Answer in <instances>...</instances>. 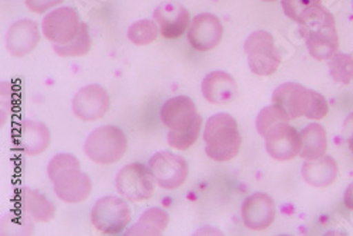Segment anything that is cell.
Wrapping results in <instances>:
<instances>
[{"label":"cell","instance_id":"cell-1","mask_svg":"<svg viewBox=\"0 0 353 236\" xmlns=\"http://www.w3.org/2000/svg\"><path fill=\"white\" fill-rule=\"evenodd\" d=\"M160 117L168 129L167 141L172 149L184 152L196 143L202 128V116L191 98L179 95L167 99L161 106Z\"/></svg>","mask_w":353,"mask_h":236},{"label":"cell","instance_id":"cell-2","mask_svg":"<svg viewBox=\"0 0 353 236\" xmlns=\"http://www.w3.org/2000/svg\"><path fill=\"white\" fill-rule=\"evenodd\" d=\"M272 102L285 113L288 121L299 119L303 116L319 121L323 119L330 110L325 97L296 82H285L276 88Z\"/></svg>","mask_w":353,"mask_h":236},{"label":"cell","instance_id":"cell-3","mask_svg":"<svg viewBox=\"0 0 353 236\" xmlns=\"http://www.w3.org/2000/svg\"><path fill=\"white\" fill-rule=\"evenodd\" d=\"M205 153L215 161H229L239 155L242 136L238 122L229 113L212 115L203 130Z\"/></svg>","mask_w":353,"mask_h":236},{"label":"cell","instance_id":"cell-4","mask_svg":"<svg viewBox=\"0 0 353 236\" xmlns=\"http://www.w3.org/2000/svg\"><path fill=\"white\" fill-rule=\"evenodd\" d=\"M301 30L305 37L307 48L315 60H331L332 55L338 51L339 39L335 17L323 6L301 26Z\"/></svg>","mask_w":353,"mask_h":236},{"label":"cell","instance_id":"cell-5","mask_svg":"<svg viewBox=\"0 0 353 236\" xmlns=\"http://www.w3.org/2000/svg\"><path fill=\"white\" fill-rule=\"evenodd\" d=\"M129 149L126 133L117 126H101L88 135L83 150L88 159L97 164L110 166L121 161Z\"/></svg>","mask_w":353,"mask_h":236},{"label":"cell","instance_id":"cell-6","mask_svg":"<svg viewBox=\"0 0 353 236\" xmlns=\"http://www.w3.org/2000/svg\"><path fill=\"white\" fill-rule=\"evenodd\" d=\"M132 221V208L126 198L116 195L99 198L91 211V222L103 235H119Z\"/></svg>","mask_w":353,"mask_h":236},{"label":"cell","instance_id":"cell-7","mask_svg":"<svg viewBox=\"0 0 353 236\" xmlns=\"http://www.w3.org/2000/svg\"><path fill=\"white\" fill-rule=\"evenodd\" d=\"M156 179L143 163H130L122 167L114 179L117 193L132 202H141L154 195Z\"/></svg>","mask_w":353,"mask_h":236},{"label":"cell","instance_id":"cell-8","mask_svg":"<svg viewBox=\"0 0 353 236\" xmlns=\"http://www.w3.org/2000/svg\"><path fill=\"white\" fill-rule=\"evenodd\" d=\"M245 51L253 74L269 77L279 70L281 57L277 52L274 37L269 32L257 30L252 33L245 43Z\"/></svg>","mask_w":353,"mask_h":236},{"label":"cell","instance_id":"cell-9","mask_svg":"<svg viewBox=\"0 0 353 236\" xmlns=\"http://www.w3.org/2000/svg\"><path fill=\"white\" fill-rule=\"evenodd\" d=\"M157 184L164 190H175L181 187L188 179V163L184 157L168 150L154 153L149 160Z\"/></svg>","mask_w":353,"mask_h":236},{"label":"cell","instance_id":"cell-10","mask_svg":"<svg viewBox=\"0 0 353 236\" xmlns=\"http://www.w3.org/2000/svg\"><path fill=\"white\" fill-rule=\"evenodd\" d=\"M81 24L77 9L58 8L44 16L41 30L48 41L54 44H67L78 36Z\"/></svg>","mask_w":353,"mask_h":236},{"label":"cell","instance_id":"cell-11","mask_svg":"<svg viewBox=\"0 0 353 236\" xmlns=\"http://www.w3.org/2000/svg\"><path fill=\"white\" fill-rule=\"evenodd\" d=\"M110 108V97L103 86L98 83L86 85L75 94L72 99V112L83 122L102 119Z\"/></svg>","mask_w":353,"mask_h":236},{"label":"cell","instance_id":"cell-12","mask_svg":"<svg viewBox=\"0 0 353 236\" xmlns=\"http://www.w3.org/2000/svg\"><path fill=\"white\" fill-rule=\"evenodd\" d=\"M266 139V150L274 160L288 161L300 156L301 152V135L288 125V122H279L264 135Z\"/></svg>","mask_w":353,"mask_h":236},{"label":"cell","instance_id":"cell-13","mask_svg":"<svg viewBox=\"0 0 353 236\" xmlns=\"http://www.w3.org/2000/svg\"><path fill=\"white\" fill-rule=\"evenodd\" d=\"M223 37V26L218 16L201 13L195 16L188 27V41L196 51H211Z\"/></svg>","mask_w":353,"mask_h":236},{"label":"cell","instance_id":"cell-14","mask_svg":"<svg viewBox=\"0 0 353 236\" xmlns=\"http://www.w3.org/2000/svg\"><path fill=\"white\" fill-rule=\"evenodd\" d=\"M242 219L252 230H264L276 219V202L266 193H254L242 204Z\"/></svg>","mask_w":353,"mask_h":236},{"label":"cell","instance_id":"cell-15","mask_svg":"<svg viewBox=\"0 0 353 236\" xmlns=\"http://www.w3.org/2000/svg\"><path fill=\"white\" fill-rule=\"evenodd\" d=\"M153 19L159 26L161 37L167 40L181 37L191 24L188 9L175 2H164L159 5L153 13Z\"/></svg>","mask_w":353,"mask_h":236},{"label":"cell","instance_id":"cell-16","mask_svg":"<svg viewBox=\"0 0 353 236\" xmlns=\"http://www.w3.org/2000/svg\"><path fill=\"white\" fill-rule=\"evenodd\" d=\"M17 150L27 156H39L51 144L50 129L39 121H23L19 124L14 135Z\"/></svg>","mask_w":353,"mask_h":236},{"label":"cell","instance_id":"cell-17","mask_svg":"<svg viewBox=\"0 0 353 236\" xmlns=\"http://www.w3.org/2000/svg\"><path fill=\"white\" fill-rule=\"evenodd\" d=\"M40 41L39 24L30 19H21L14 21L6 35L8 51L16 57L21 58L30 54Z\"/></svg>","mask_w":353,"mask_h":236},{"label":"cell","instance_id":"cell-18","mask_svg":"<svg viewBox=\"0 0 353 236\" xmlns=\"http://www.w3.org/2000/svg\"><path fill=\"white\" fill-rule=\"evenodd\" d=\"M202 95L210 104L223 105L236 98L239 90L234 78L225 71H214L202 81Z\"/></svg>","mask_w":353,"mask_h":236},{"label":"cell","instance_id":"cell-19","mask_svg":"<svg viewBox=\"0 0 353 236\" xmlns=\"http://www.w3.org/2000/svg\"><path fill=\"white\" fill-rule=\"evenodd\" d=\"M19 208L24 215L37 222H50L55 217L54 204L33 188H21L17 194Z\"/></svg>","mask_w":353,"mask_h":236},{"label":"cell","instance_id":"cell-20","mask_svg":"<svg viewBox=\"0 0 353 236\" xmlns=\"http://www.w3.org/2000/svg\"><path fill=\"white\" fill-rule=\"evenodd\" d=\"M338 175L336 161L327 156L316 160H307L303 166L304 180L312 187H328L331 186Z\"/></svg>","mask_w":353,"mask_h":236},{"label":"cell","instance_id":"cell-21","mask_svg":"<svg viewBox=\"0 0 353 236\" xmlns=\"http://www.w3.org/2000/svg\"><path fill=\"white\" fill-rule=\"evenodd\" d=\"M301 152L304 160H316L325 155L328 149L327 132L319 124H311L301 132Z\"/></svg>","mask_w":353,"mask_h":236},{"label":"cell","instance_id":"cell-22","mask_svg":"<svg viewBox=\"0 0 353 236\" xmlns=\"http://www.w3.org/2000/svg\"><path fill=\"white\" fill-rule=\"evenodd\" d=\"M170 222V215L167 211L159 206L147 208L139 218V221L126 230V235H140V236H159L161 235Z\"/></svg>","mask_w":353,"mask_h":236},{"label":"cell","instance_id":"cell-23","mask_svg":"<svg viewBox=\"0 0 353 236\" xmlns=\"http://www.w3.org/2000/svg\"><path fill=\"white\" fill-rule=\"evenodd\" d=\"M81 173L82 168L79 160L70 153L55 155L47 166V174L52 186L65 183Z\"/></svg>","mask_w":353,"mask_h":236},{"label":"cell","instance_id":"cell-24","mask_svg":"<svg viewBox=\"0 0 353 236\" xmlns=\"http://www.w3.org/2000/svg\"><path fill=\"white\" fill-rule=\"evenodd\" d=\"M92 187L94 186L91 177L85 173H81L75 179L64 184L54 186V193L58 198L67 204H79L91 195Z\"/></svg>","mask_w":353,"mask_h":236},{"label":"cell","instance_id":"cell-25","mask_svg":"<svg viewBox=\"0 0 353 236\" xmlns=\"http://www.w3.org/2000/svg\"><path fill=\"white\" fill-rule=\"evenodd\" d=\"M92 47V37L90 33V27L86 23L81 24L78 36L67 43V44H54V51L63 58L70 57H83L91 51Z\"/></svg>","mask_w":353,"mask_h":236},{"label":"cell","instance_id":"cell-26","mask_svg":"<svg viewBox=\"0 0 353 236\" xmlns=\"http://www.w3.org/2000/svg\"><path fill=\"white\" fill-rule=\"evenodd\" d=\"M285 16L303 26L322 8V0H281Z\"/></svg>","mask_w":353,"mask_h":236},{"label":"cell","instance_id":"cell-27","mask_svg":"<svg viewBox=\"0 0 353 236\" xmlns=\"http://www.w3.org/2000/svg\"><path fill=\"white\" fill-rule=\"evenodd\" d=\"M159 35L160 30L157 23L150 19H143L133 23L128 30V39L139 47L149 46L159 37Z\"/></svg>","mask_w":353,"mask_h":236},{"label":"cell","instance_id":"cell-28","mask_svg":"<svg viewBox=\"0 0 353 236\" xmlns=\"http://www.w3.org/2000/svg\"><path fill=\"white\" fill-rule=\"evenodd\" d=\"M330 74L339 83H349L353 79V57L335 52L330 60Z\"/></svg>","mask_w":353,"mask_h":236},{"label":"cell","instance_id":"cell-29","mask_svg":"<svg viewBox=\"0 0 353 236\" xmlns=\"http://www.w3.org/2000/svg\"><path fill=\"white\" fill-rule=\"evenodd\" d=\"M279 122H288V117L285 116V113L283 110H280L274 105L263 108L260 110V113L257 115V119H256V128H257L259 135L261 137H264V135L269 132V129L273 128Z\"/></svg>","mask_w":353,"mask_h":236},{"label":"cell","instance_id":"cell-30","mask_svg":"<svg viewBox=\"0 0 353 236\" xmlns=\"http://www.w3.org/2000/svg\"><path fill=\"white\" fill-rule=\"evenodd\" d=\"M63 2L64 0H24L27 9L33 13H37V14L46 13L50 9L61 5Z\"/></svg>","mask_w":353,"mask_h":236},{"label":"cell","instance_id":"cell-31","mask_svg":"<svg viewBox=\"0 0 353 236\" xmlns=\"http://www.w3.org/2000/svg\"><path fill=\"white\" fill-rule=\"evenodd\" d=\"M343 201H345V205L347 206L349 210H353V183L346 188Z\"/></svg>","mask_w":353,"mask_h":236},{"label":"cell","instance_id":"cell-32","mask_svg":"<svg viewBox=\"0 0 353 236\" xmlns=\"http://www.w3.org/2000/svg\"><path fill=\"white\" fill-rule=\"evenodd\" d=\"M353 132V113H350L343 124V135L347 137Z\"/></svg>","mask_w":353,"mask_h":236},{"label":"cell","instance_id":"cell-33","mask_svg":"<svg viewBox=\"0 0 353 236\" xmlns=\"http://www.w3.org/2000/svg\"><path fill=\"white\" fill-rule=\"evenodd\" d=\"M347 143H349V149H350V152L353 155V132L347 136Z\"/></svg>","mask_w":353,"mask_h":236},{"label":"cell","instance_id":"cell-34","mask_svg":"<svg viewBox=\"0 0 353 236\" xmlns=\"http://www.w3.org/2000/svg\"><path fill=\"white\" fill-rule=\"evenodd\" d=\"M263 2H276V0H263Z\"/></svg>","mask_w":353,"mask_h":236}]
</instances>
